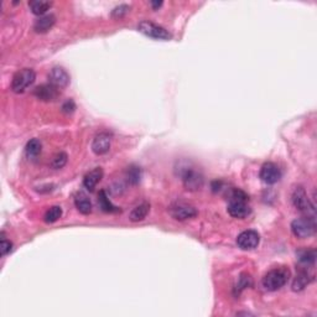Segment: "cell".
<instances>
[{"mask_svg": "<svg viewBox=\"0 0 317 317\" xmlns=\"http://www.w3.org/2000/svg\"><path fill=\"white\" fill-rule=\"evenodd\" d=\"M291 200H293L294 206L299 209L300 212L307 214V217L315 216V206L310 201L309 196H307L304 187H301V186L296 187L294 190L293 196H291Z\"/></svg>", "mask_w": 317, "mask_h": 317, "instance_id": "obj_5", "label": "cell"}, {"mask_svg": "<svg viewBox=\"0 0 317 317\" xmlns=\"http://www.w3.org/2000/svg\"><path fill=\"white\" fill-rule=\"evenodd\" d=\"M149 211H150V204L148 202H144V204H139V206L135 207L129 214V220L132 222H140L148 216Z\"/></svg>", "mask_w": 317, "mask_h": 317, "instance_id": "obj_18", "label": "cell"}, {"mask_svg": "<svg viewBox=\"0 0 317 317\" xmlns=\"http://www.w3.org/2000/svg\"><path fill=\"white\" fill-rule=\"evenodd\" d=\"M43 150V144L39 139H31L30 141H27L26 146H25V151H26V155L29 158H36L40 153Z\"/></svg>", "mask_w": 317, "mask_h": 317, "instance_id": "obj_22", "label": "cell"}, {"mask_svg": "<svg viewBox=\"0 0 317 317\" xmlns=\"http://www.w3.org/2000/svg\"><path fill=\"white\" fill-rule=\"evenodd\" d=\"M129 11V6L128 5H119L116 8H114V10L112 11V16L115 19H120Z\"/></svg>", "mask_w": 317, "mask_h": 317, "instance_id": "obj_27", "label": "cell"}, {"mask_svg": "<svg viewBox=\"0 0 317 317\" xmlns=\"http://www.w3.org/2000/svg\"><path fill=\"white\" fill-rule=\"evenodd\" d=\"M314 280V275L309 272L307 269L300 270L299 274L296 275L293 283V290L294 291H301L309 285L311 281Z\"/></svg>", "mask_w": 317, "mask_h": 317, "instance_id": "obj_14", "label": "cell"}, {"mask_svg": "<svg viewBox=\"0 0 317 317\" xmlns=\"http://www.w3.org/2000/svg\"><path fill=\"white\" fill-rule=\"evenodd\" d=\"M34 95L37 99H40V101L52 102L60 95V91H58V88H56L55 86L48 83V85H41L35 88Z\"/></svg>", "mask_w": 317, "mask_h": 317, "instance_id": "obj_10", "label": "cell"}, {"mask_svg": "<svg viewBox=\"0 0 317 317\" xmlns=\"http://www.w3.org/2000/svg\"><path fill=\"white\" fill-rule=\"evenodd\" d=\"M290 279V270L286 267L275 268L264 275L262 284L265 290L276 291L283 288Z\"/></svg>", "mask_w": 317, "mask_h": 317, "instance_id": "obj_1", "label": "cell"}, {"mask_svg": "<svg viewBox=\"0 0 317 317\" xmlns=\"http://www.w3.org/2000/svg\"><path fill=\"white\" fill-rule=\"evenodd\" d=\"M74 204L82 214H90L92 212V202L86 193H77L76 197H74Z\"/></svg>", "mask_w": 317, "mask_h": 317, "instance_id": "obj_17", "label": "cell"}, {"mask_svg": "<svg viewBox=\"0 0 317 317\" xmlns=\"http://www.w3.org/2000/svg\"><path fill=\"white\" fill-rule=\"evenodd\" d=\"M51 5L52 4L50 1H44V0H34V1H30L29 3V6L32 13L39 16L45 15V13L51 8Z\"/></svg>", "mask_w": 317, "mask_h": 317, "instance_id": "obj_21", "label": "cell"}, {"mask_svg": "<svg viewBox=\"0 0 317 317\" xmlns=\"http://www.w3.org/2000/svg\"><path fill=\"white\" fill-rule=\"evenodd\" d=\"M297 259H299L300 264L305 265V267H312L316 260V250L315 249H302L296 253Z\"/></svg>", "mask_w": 317, "mask_h": 317, "instance_id": "obj_19", "label": "cell"}, {"mask_svg": "<svg viewBox=\"0 0 317 317\" xmlns=\"http://www.w3.org/2000/svg\"><path fill=\"white\" fill-rule=\"evenodd\" d=\"M98 204H99V207H101L102 211L107 212V213H115V212L120 211L118 207L114 206V204L109 201L106 191H101V192H99V195H98Z\"/></svg>", "mask_w": 317, "mask_h": 317, "instance_id": "obj_20", "label": "cell"}, {"mask_svg": "<svg viewBox=\"0 0 317 317\" xmlns=\"http://www.w3.org/2000/svg\"><path fill=\"white\" fill-rule=\"evenodd\" d=\"M169 211L172 218H175V220L177 221H186L197 216V211H196L195 207L190 206V204H182V202L174 204L170 207Z\"/></svg>", "mask_w": 317, "mask_h": 317, "instance_id": "obj_8", "label": "cell"}, {"mask_svg": "<svg viewBox=\"0 0 317 317\" xmlns=\"http://www.w3.org/2000/svg\"><path fill=\"white\" fill-rule=\"evenodd\" d=\"M67 158H68V156H67L66 153L56 154V155L53 156L52 161H51V167L55 170L62 169V167L67 164Z\"/></svg>", "mask_w": 317, "mask_h": 317, "instance_id": "obj_25", "label": "cell"}, {"mask_svg": "<svg viewBox=\"0 0 317 317\" xmlns=\"http://www.w3.org/2000/svg\"><path fill=\"white\" fill-rule=\"evenodd\" d=\"M137 30L144 34L145 36L151 37V39L156 40H170L171 39V34L167 31L166 29H164L160 25H156L154 23L148 22V20H144L140 24L137 25Z\"/></svg>", "mask_w": 317, "mask_h": 317, "instance_id": "obj_6", "label": "cell"}, {"mask_svg": "<svg viewBox=\"0 0 317 317\" xmlns=\"http://www.w3.org/2000/svg\"><path fill=\"white\" fill-rule=\"evenodd\" d=\"M247 202L248 201H229L227 208L228 213L234 218H239V220L247 218L251 212V208Z\"/></svg>", "mask_w": 317, "mask_h": 317, "instance_id": "obj_13", "label": "cell"}, {"mask_svg": "<svg viewBox=\"0 0 317 317\" xmlns=\"http://www.w3.org/2000/svg\"><path fill=\"white\" fill-rule=\"evenodd\" d=\"M102 177H103V170L101 167H95L94 170L88 172L85 176V179H83V186L87 190L93 191L95 186H97V183L102 180Z\"/></svg>", "mask_w": 317, "mask_h": 317, "instance_id": "obj_15", "label": "cell"}, {"mask_svg": "<svg viewBox=\"0 0 317 317\" xmlns=\"http://www.w3.org/2000/svg\"><path fill=\"white\" fill-rule=\"evenodd\" d=\"M112 137L108 133H99L97 136L93 139L92 150L95 155H104L111 149Z\"/></svg>", "mask_w": 317, "mask_h": 317, "instance_id": "obj_12", "label": "cell"}, {"mask_svg": "<svg viewBox=\"0 0 317 317\" xmlns=\"http://www.w3.org/2000/svg\"><path fill=\"white\" fill-rule=\"evenodd\" d=\"M74 109H76V106H74L73 101H71V99H69V101H67L66 103L62 106V111H64L65 113H72Z\"/></svg>", "mask_w": 317, "mask_h": 317, "instance_id": "obj_29", "label": "cell"}, {"mask_svg": "<svg viewBox=\"0 0 317 317\" xmlns=\"http://www.w3.org/2000/svg\"><path fill=\"white\" fill-rule=\"evenodd\" d=\"M251 285V277L249 275L243 274L241 277H239V283H238V288L239 290H243V289L248 288V286Z\"/></svg>", "mask_w": 317, "mask_h": 317, "instance_id": "obj_28", "label": "cell"}, {"mask_svg": "<svg viewBox=\"0 0 317 317\" xmlns=\"http://www.w3.org/2000/svg\"><path fill=\"white\" fill-rule=\"evenodd\" d=\"M62 216V208L60 206H52L46 211L44 220L46 223H55L56 221H58Z\"/></svg>", "mask_w": 317, "mask_h": 317, "instance_id": "obj_23", "label": "cell"}, {"mask_svg": "<svg viewBox=\"0 0 317 317\" xmlns=\"http://www.w3.org/2000/svg\"><path fill=\"white\" fill-rule=\"evenodd\" d=\"M11 248H13V243L10 241H8V239H5L3 234L1 242H0V254H1V256H5L6 254L10 253Z\"/></svg>", "mask_w": 317, "mask_h": 317, "instance_id": "obj_26", "label": "cell"}, {"mask_svg": "<svg viewBox=\"0 0 317 317\" xmlns=\"http://www.w3.org/2000/svg\"><path fill=\"white\" fill-rule=\"evenodd\" d=\"M36 79V73L31 68H24L15 73L11 81V91L15 93H23L29 88Z\"/></svg>", "mask_w": 317, "mask_h": 317, "instance_id": "obj_4", "label": "cell"}, {"mask_svg": "<svg viewBox=\"0 0 317 317\" xmlns=\"http://www.w3.org/2000/svg\"><path fill=\"white\" fill-rule=\"evenodd\" d=\"M150 4L151 6H153L154 10H158V9L162 5V1H151Z\"/></svg>", "mask_w": 317, "mask_h": 317, "instance_id": "obj_30", "label": "cell"}, {"mask_svg": "<svg viewBox=\"0 0 317 317\" xmlns=\"http://www.w3.org/2000/svg\"><path fill=\"white\" fill-rule=\"evenodd\" d=\"M48 82L56 88H65L69 83V76L62 67H53L48 73Z\"/></svg>", "mask_w": 317, "mask_h": 317, "instance_id": "obj_11", "label": "cell"}, {"mask_svg": "<svg viewBox=\"0 0 317 317\" xmlns=\"http://www.w3.org/2000/svg\"><path fill=\"white\" fill-rule=\"evenodd\" d=\"M141 169L140 167L137 166H130L128 167L127 170V179H128V182L132 183V185H136V183L140 182L141 180Z\"/></svg>", "mask_w": 317, "mask_h": 317, "instance_id": "obj_24", "label": "cell"}, {"mask_svg": "<svg viewBox=\"0 0 317 317\" xmlns=\"http://www.w3.org/2000/svg\"><path fill=\"white\" fill-rule=\"evenodd\" d=\"M260 235L256 230L249 229L244 230L237 238V246L242 249V250H251V249L256 248L259 246Z\"/></svg>", "mask_w": 317, "mask_h": 317, "instance_id": "obj_7", "label": "cell"}, {"mask_svg": "<svg viewBox=\"0 0 317 317\" xmlns=\"http://www.w3.org/2000/svg\"><path fill=\"white\" fill-rule=\"evenodd\" d=\"M55 22H56V18L52 15V14L40 16L34 25L35 31L41 32V34H44V32H47L48 30H50L51 27L55 25Z\"/></svg>", "mask_w": 317, "mask_h": 317, "instance_id": "obj_16", "label": "cell"}, {"mask_svg": "<svg viewBox=\"0 0 317 317\" xmlns=\"http://www.w3.org/2000/svg\"><path fill=\"white\" fill-rule=\"evenodd\" d=\"M259 176L263 182L268 185H274L281 179V170L274 162H265L260 169Z\"/></svg>", "mask_w": 317, "mask_h": 317, "instance_id": "obj_9", "label": "cell"}, {"mask_svg": "<svg viewBox=\"0 0 317 317\" xmlns=\"http://www.w3.org/2000/svg\"><path fill=\"white\" fill-rule=\"evenodd\" d=\"M291 230L294 235L300 239L310 238L316 232V223H315L314 217H301L296 218L291 223Z\"/></svg>", "mask_w": 317, "mask_h": 317, "instance_id": "obj_3", "label": "cell"}, {"mask_svg": "<svg viewBox=\"0 0 317 317\" xmlns=\"http://www.w3.org/2000/svg\"><path fill=\"white\" fill-rule=\"evenodd\" d=\"M180 175L181 180H182L183 186L187 191H197L204 186V175L200 171L192 167L191 165L185 164L180 165Z\"/></svg>", "mask_w": 317, "mask_h": 317, "instance_id": "obj_2", "label": "cell"}]
</instances>
